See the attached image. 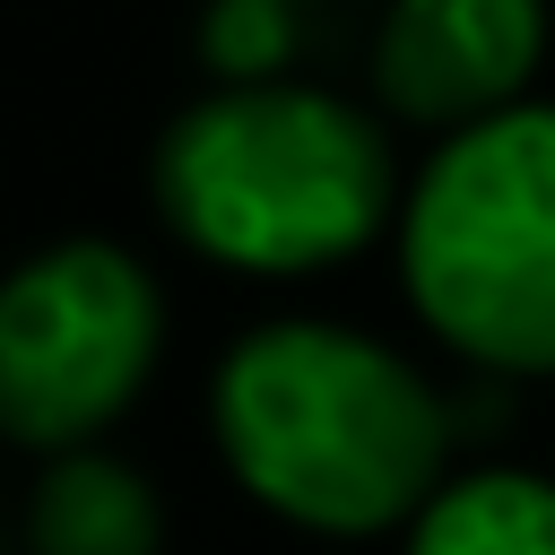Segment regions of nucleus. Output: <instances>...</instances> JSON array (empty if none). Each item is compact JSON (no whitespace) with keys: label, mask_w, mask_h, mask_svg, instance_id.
<instances>
[{"label":"nucleus","mask_w":555,"mask_h":555,"mask_svg":"<svg viewBox=\"0 0 555 555\" xmlns=\"http://www.w3.org/2000/svg\"><path fill=\"white\" fill-rule=\"evenodd\" d=\"M165 225L251 278H304L364 251L399 217V165L364 104L312 78L208 87L156 139Z\"/></svg>","instance_id":"f03ea898"},{"label":"nucleus","mask_w":555,"mask_h":555,"mask_svg":"<svg viewBox=\"0 0 555 555\" xmlns=\"http://www.w3.org/2000/svg\"><path fill=\"white\" fill-rule=\"evenodd\" d=\"M165 347V295L139 251L61 234L0 278V434L26 451H95V434L147 390Z\"/></svg>","instance_id":"20e7f679"},{"label":"nucleus","mask_w":555,"mask_h":555,"mask_svg":"<svg viewBox=\"0 0 555 555\" xmlns=\"http://www.w3.org/2000/svg\"><path fill=\"white\" fill-rule=\"evenodd\" d=\"M538 61H546L538 0H399L373 35V95L399 121H434L451 139L529 104Z\"/></svg>","instance_id":"39448f33"},{"label":"nucleus","mask_w":555,"mask_h":555,"mask_svg":"<svg viewBox=\"0 0 555 555\" xmlns=\"http://www.w3.org/2000/svg\"><path fill=\"white\" fill-rule=\"evenodd\" d=\"M408 555H555V477H442V494L408 520Z\"/></svg>","instance_id":"0eeeda50"},{"label":"nucleus","mask_w":555,"mask_h":555,"mask_svg":"<svg viewBox=\"0 0 555 555\" xmlns=\"http://www.w3.org/2000/svg\"><path fill=\"white\" fill-rule=\"evenodd\" d=\"M26 546L35 555H156L165 546V503H156L147 468H130L113 451H61L35 477Z\"/></svg>","instance_id":"423d86ee"},{"label":"nucleus","mask_w":555,"mask_h":555,"mask_svg":"<svg viewBox=\"0 0 555 555\" xmlns=\"http://www.w3.org/2000/svg\"><path fill=\"white\" fill-rule=\"evenodd\" d=\"M416 321L486 373H555V104L451 130L399 199Z\"/></svg>","instance_id":"7ed1b4c3"},{"label":"nucleus","mask_w":555,"mask_h":555,"mask_svg":"<svg viewBox=\"0 0 555 555\" xmlns=\"http://www.w3.org/2000/svg\"><path fill=\"white\" fill-rule=\"evenodd\" d=\"M208 434L251 503L321 538L408 529L451 460L442 390L373 330L321 312L251 321L217 356Z\"/></svg>","instance_id":"f257e3e1"},{"label":"nucleus","mask_w":555,"mask_h":555,"mask_svg":"<svg viewBox=\"0 0 555 555\" xmlns=\"http://www.w3.org/2000/svg\"><path fill=\"white\" fill-rule=\"evenodd\" d=\"M295 43H304V17L286 0H217L199 17V61L217 69V87H269V78H286Z\"/></svg>","instance_id":"6e6552de"}]
</instances>
